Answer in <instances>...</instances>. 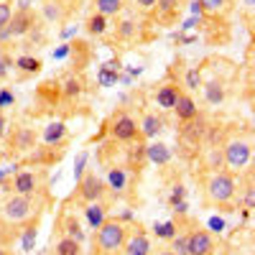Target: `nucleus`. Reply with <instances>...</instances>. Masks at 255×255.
Here are the masks:
<instances>
[{
    "label": "nucleus",
    "mask_w": 255,
    "mask_h": 255,
    "mask_svg": "<svg viewBox=\"0 0 255 255\" xmlns=\"http://www.w3.org/2000/svg\"><path fill=\"white\" fill-rule=\"evenodd\" d=\"M41 138H44L46 145H59V143H64V138H67V125L64 123H49Z\"/></svg>",
    "instance_id": "nucleus-16"
},
{
    "label": "nucleus",
    "mask_w": 255,
    "mask_h": 255,
    "mask_svg": "<svg viewBox=\"0 0 255 255\" xmlns=\"http://www.w3.org/2000/svg\"><path fill=\"white\" fill-rule=\"evenodd\" d=\"M156 255H176V253H174V250H171V248H168V250H158V253H156Z\"/></svg>",
    "instance_id": "nucleus-40"
},
{
    "label": "nucleus",
    "mask_w": 255,
    "mask_h": 255,
    "mask_svg": "<svg viewBox=\"0 0 255 255\" xmlns=\"http://www.w3.org/2000/svg\"><path fill=\"white\" fill-rule=\"evenodd\" d=\"M186 87H189V90L202 87V77H199L197 69H189V72H186Z\"/></svg>",
    "instance_id": "nucleus-29"
},
{
    "label": "nucleus",
    "mask_w": 255,
    "mask_h": 255,
    "mask_svg": "<svg viewBox=\"0 0 255 255\" xmlns=\"http://www.w3.org/2000/svg\"><path fill=\"white\" fill-rule=\"evenodd\" d=\"M105 31H108V18L100 15V13H92V15L87 18V33H92V36H102Z\"/></svg>",
    "instance_id": "nucleus-23"
},
{
    "label": "nucleus",
    "mask_w": 255,
    "mask_h": 255,
    "mask_svg": "<svg viewBox=\"0 0 255 255\" xmlns=\"http://www.w3.org/2000/svg\"><path fill=\"white\" fill-rule=\"evenodd\" d=\"M171 230H174V225H166V227H161V230H158V235H161V238H171V235H174Z\"/></svg>",
    "instance_id": "nucleus-38"
},
{
    "label": "nucleus",
    "mask_w": 255,
    "mask_h": 255,
    "mask_svg": "<svg viewBox=\"0 0 255 255\" xmlns=\"http://www.w3.org/2000/svg\"><path fill=\"white\" fill-rule=\"evenodd\" d=\"M204 191H207V199L212 204H220V207H227L238 194V181H235V174L232 171H215L207 184H204Z\"/></svg>",
    "instance_id": "nucleus-2"
},
{
    "label": "nucleus",
    "mask_w": 255,
    "mask_h": 255,
    "mask_svg": "<svg viewBox=\"0 0 255 255\" xmlns=\"http://www.w3.org/2000/svg\"><path fill=\"white\" fill-rule=\"evenodd\" d=\"M36 0H15V10H33Z\"/></svg>",
    "instance_id": "nucleus-33"
},
{
    "label": "nucleus",
    "mask_w": 255,
    "mask_h": 255,
    "mask_svg": "<svg viewBox=\"0 0 255 255\" xmlns=\"http://www.w3.org/2000/svg\"><path fill=\"white\" fill-rule=\"evenodd\" d=\"M41 13H44V18L49 20V23H61V20L69 18V10L61 3H56V0H46V3L41 5Z\"/></svg>",
    "instance_id": "nucleus-14"
},
{
    "label": "nucleus",
    "mask_w": 255,
    "mask_h": 255,
    "mask_svg": "<svg viewBox=\"0 0 255 255\" xmlns=\"http://www.w3.org/2000/svg\"><path fill=\"white\" fill-rule=\"evenodd\" d=\"M8 138H10V143H13V151H18V153L33 151V148H36V140H38V135H36L33 128H15V130H13Z\"/></svg>",
    "instance_id": "nucleus-10"
},
{
    "label": "nucleus",
    "mask_w": 255,
    "mask_h": 255,
    "mask_svg": "<svg viewBox=\"0 0 255 255\" xmlns=\"http://www.w3.org/2000/svg\"><path fill=\"white\" fill-rule=\"evenodd\" d=\"M250 158H253V148H250L248 140H243V138L227 140V145H225V166L230 168V171L240 174L243 168L250 163Z\"/></svg>",
    "instance_id": "nucleus-4"
},
{
    "label": "nucleus",
    "mask_w": 255,
    "mask_h": 255,
    "mask_svg": "<svg viewBox=\"0 0 255 255\" xmlns=\"http://www.w3.org/2000/svg\"><path fill=\"white\" fill-rule=\"evenodd\" d=\"M8 135V118L0 115V138H5Z\"/></svg>",
    "instance_id": "nucleus-37"
},
{
    "label": "nucleus",
    "mask_w": 255,
    "mask_h": 255,
    "mask_svg": "<svg viewBox=\"0 0 255 255\" xmlns=\"http://www.w3.org/2000/svg\"><path fill=\"white\" fill-rule=\"evenodd\" d=\"M64 97H69V100H74V97H79L82 92H84V82H82V77H69L67 82H64Z\"/></svg>",
    "instance_id": "nucleus-22"
},
{
    "label": "nucleus",
    "mask_w": 255,
    "mask_h": 255,
    "mask_svg": "<svg viewBox=\"0 0 255 255\" xmlns=\"http://www.w3.org/2000/svg\"><path fill=\"white\" fill-rule=\"evenodd\" d=\"M33 209H36V202L33 197H23V194H10L3 204H0V217H3L8 225L18 227L33 217Z\"/></svg>",
    "instance_id": "nucleus-3"
},
{
    "label": "nucleus",
    "mask_w": 255,
    "mask_h": 255,
    "mask_svg": "<svg viewBox=\"0 0 255 255\" xmlns=\"http://www.w3.org/2000/svg\"><path fill=\"white\" fill-rule=\"evenodd\" d=\"M0 158H3V151H0Z\"/></svg>",
    "instance_id": "nucleus-43"
},
{
    "label": "nucleus",
    "mask_w": 255,
    "mask_h": 255,
    "mask_svg": "<svg viewBox=\"0 0 255 255\" xmlns=\"http://www.w3.org/2000/svg\"><path fill=\"white\" fill-rule=\"evenodd\" d=\"M54 255H79V243L64 235V238H59V243L54 248Z\"/></svg>",
    "instance_id": "nucleus-24"
},
{
    "label": "nucleus",
    "mask_w": 255,
    "mask_h": 255,
    "mask_svg": "<svg viewBox=\"0 0 255 255\" xmlns=\"http://www.w3.org/2000/svg\"><path fill=\"white\" fill-rule=\"evenodd\" d=\"M15 67L23 72V74H38V72H41V59H33V56H18V59H15Z\"/></svg>",
    "instance_id": "nucleus-25"
},
{
    "label": "nucleus",
    "mask_w": 255,
    "mask_h": 255,
    "mask_svg": "<svg viewBox=\"0 0 255 255\" xmlns=\"http://www.w3.org/2000/svg\"><path fill=\"white\" fill-rule=\"evenodd\" d=\"M145 156H148V161L163 166V163H168V158H171V151H168L163 143H153V145L145 148Z\"/></svg>",
    "instance_id": "nucleus-20"
},
{
    "label": "nucleus",
    "mask_w": 255,
    "mask_h": 255,
    "mask_svg": "<svg viewBox=\"0 0 255 255\" xmlns=\"http://www.w3.org/2000/svg\"><path fill=\"white\" fill-rule=\"evenodd\" d=\"M204 87V97L209 105H222L225 102V87H222V82H207L202 84Z\"/></svg>",
    "instance_id": "nucleus-19"
},
{
    "label": "nucleus",
    "mask_w": 255,
    "mask_h": 255,
    "mask_svg": "<svg viewBox=\"0 0 255 255\" xmlns=\"http://www.w3.org/2000/svg\"><path fill=\"white\" fill-rule=\"evenodd\" d=\"M215 253V238L207 230H191L186 235V255H212Z\"/></svg>",
    "instance_id": "nucleus-7"
},
{
    "label": "nucleus",
    "mask_w": 255,
    "mask_h": 255,
    "mask_svg": "<svg viewBox=\"0 0 255 255\" xmlns=\"http://www.w3.org/2000/svg\"><path fill=\"white\" fill-rule=\"evenodd\" d=\"M33 28H36V13H33V10H13L8 26H5V31H8L10 38L26 36V33H31Z\"/></svg>",
    "instance_id": "nucleus-8"
},
{
    "label": "nucleus",
    "mask_w": 255,
    "mask_h": 255,
    "mask_svg": "<svg viewBox=\"0 0 255 255\" xmlns=\"http://www.w3.org/2000/svg\"><path fill=\"white\" fill-rule=\"evenodd\" d=\"M77 197H79L82 202H87V204L102 202L105 197H108V186H105L102 179H97V176L90 171V174H84V176L79 179V184H77Z\"/></svg>",
    "instance_id": "nucleus-5"
},
{
    "label": "nucleus",
    "mask_w": 255,
    "mask_h": 255,
    "mask_svg": "<svg viewBox=\"0 0 255 255\" xmlns=\"http://www.w3.org/2000/svg\"><path fill=\"white\" fill-rule=\"evenodd\" d=\"M199 8L207 15H225L232 8V0H199Z\"/></svg>",
    "instance_id": "nucleus-18"
},
{
    "label": "nucleus",
    "mask_w": 255,
    "mask_h": 255,
    "mask_svg": "<svg viewBox=\"0 0 255 255\" xmlns=\"http://www.w3.org/2000/svg\"><path fill=\"white\" fill-rule=\"evenodd\" d=\"M110 186L113 189H123L125 186V174L120 171V168H113L110 171Z\"/></svg>",
    "instance_id": "nucleus-30"
},
{
    "label": "nucleus",
    "mask_w": 255,
    "mask_h": 255,
    "mask_svg": "<svg viewBox=\"0 0 255 255\" xmlns=\"http://www.w3.org/2000/svg\"><path fill=\"white\" fill-rule=\"evenodd\" d=\"M123 10V0H95V13L110 18V15H118Z\"/></svg>",
    "instance_id": "nucleus-21"
},
{
    "label": "nucleus",
    "mask_w": 255,
    "mask_h": 255,
    "mask_svg": "<svg viewBox=\"0 0 255 255\" xmlns=\"http://www.w3.org/2000/svg\"><path fill=\"white\" fill-rule=\"evenodd\" d=\"M161 128H163V123H161V118L153 115V113H145L143 120L138 123V130H140L143 138H156V135L161 133Z\"/></svg>",
    "instance_id": "nucleus-15"
},
{
    "label": "nucleus",
    "mask_w": 255,
    "mask_h": 255,
    "mask_svg": "<svg viewBox=\"0 0 255 255\" xmlns=\"http://www.w3.org/2000/svg\"><path fill=\"white\" fill-rule=\"evenodd\" d=\"M110 135H113L115 140H120V143H130V140H135V138L140 135L135 118H133V115H128V113H118V115L113 118V125H110Z\"/></svg>",
    "instance_id": "nucleus-6"
},
{
    "label": "nucleus",
    "mask_w": 255,
    "mask_h": 255,
    "mask_svg": "<svg viewBox=\"0 0 255 255\" xmlns=\"http://www.w3.org/2000/svg\"><path fill=\"white\" fill-rule=\"evenodd\" d=\"M123 253L125 255H151V240L143 230H135V232H128V240L123 245Z\"/></svg>",
    "instance_id": "nucleus-11"
},
{
    "label": "nucleus",
    "mask_w": 255,
    "mask_h": 255,
    "mask_svg": "<svg viewBox=\"0 0 255 255\" xmlns=\"http://www.w3.org/2000/svg\"><path fill=\"white\" fill-rule=\"evenodd\" d=\"M156 3H158V0H135V5H138L140 10H153Z\"/></svg>",
    "instance_id": "nucleus-35"
},
{
    "label": "nucleus",
    "mask_w": 255,
    "mask_h": 255,
    "mask_svg": "<svg viewBox=\"0 0 255 255\" xmlns=\"http://www.w3.org/2000/svg\"><path fill=\"white\" fill-rule=\"evenodd\" d=\"M56 3H61V5H72V3H79V0H56Z\"/></svg>",
    "instance_id": "nucleus-41"
},
{
    "label": "nucleus",
    "mask_w": 255,
    "mask_h": 255,
    "mask_svg": "<svg viewBox=\"0 0 255 255\" xmlns=\"http://www.w3.org/2000/svg\"><path fill=\"white\" fill-rule=\"evenodd\" d=\"M64 232H67V238H72V240H77V243H82L84 240V235H82V230H79V222L74 220V217H67L64 220Z\"/></svg>",
    "instance_id": "nucleus-27"
},
{
    "label": "nucleus",
    "mask_w": 255,
    "mask_h": 255,
    "mask_svg": "<svg viewBox=\"0 0 255 255\" xmlns=\"http://www.w3.org/2000/svg\"><path fill=\"white\" fill-rule=\"evenodd\" d=\"M179 5H181V0H158L156 3V13L161 20H174L179 15Z\"/></svg>",
    "instance_id": "nucleus-17"
},
{
    "label": "nucleus",
    "mask_w": 255,
    "mask_h": 255,
    "mask_svg": "<svg viewBox=\"0 0 255 255\" xmlns=\"http://www.w3.org/2000/svg\"><path fill=\"white\" fill-rule=\"evenodd\" d=\"M0 255H8V253H5V248H0Z\"/></svg>",
    "instance_id": "nucleus-42"
},
{
    "label": "nucleus",
    "mask_w": 255,
    "mask_h": 255,
    "mask_svg": "<svg viewBox=\"0 0 255 255\" xmlns=\"http://www.w3.org/2000/svg\"><path fill=\"white\" fill-rule=\"evenodd\" d=\"M10 15H13V8H10V3H8V0H0V31H3V28L8 26Z\"/></svg>",
    "instance_id": "nucleus-28"
},
{
    "label": "nucleus",
    "mask_w": 255,
    "mask_h": 255,
    "mask_svg": "<svg viewBox=\"0 0 255 255\" xmlns=\"http://www.w3.org/2000/svg\"><path fill=\"white\" fill-rule=\"evenodd\" d=\"M10 56H0V79H3L5 74H8V67H10Z\"/></svg>",
    "instance_id": "nucleus-34"
},
{
    "label": "nucleus",
    "mask_w": 255,
    "mask_h": 255,
    "mask_svg": "<svg viewBox=\"0 0 255 255\" xmlns=\"http://www.w3.org/2000/svg\"><path fill=\"white\" fill-rule=\"evenodd\" d=\"M87 220H90L95 227H100L105 220H108V217H105V204H102V202H92V204H87Z\"/></svg>",
    "instance_id": "nucleus-26"
},
{
    "label": "nucleus",
    "mask_w": 255,
    "mask_h": 255,
    "mask_svg": "<svg viewBox=\"0 0 255 255\" xmlns=\"http://www.w3.org/2000/svg\"><path fill=\"white\" fill-rule=\"evenodd\" d=\"M245 209H253V186H245Z\"/></svg>",
    "instance_id": "nucleus-36"
},
{
    "label": "nucleus",
    "mask_w": 255,
    "mask_h": 255,
    "mask_svg": "<svg viewBox=\"0 0 255 255\" xmlns=\"http://www.w3.org/2000/svg\"><path fill=\"white\" fill-rule=\"evenodd\" d=\"M100 79H102V82H105V84H110V82H115V77H113V74H102V77H100Z\"/></svg>",
    "instance_id": "nucleus-39"
},
{
    "label": "nucleus",
    "mask_w": 255,
    "mask_h": 255,
    "mask_svg": "<svg viewBox=\"0 0 255 255\" xmlns=\"http://www.w3.org/2000/svg\"><path fill=\"white\" fill-rule=\"evenodd\" d=\"M171 110L176 113V118H179L181 123H191V120L199 115L197 102H194V97H191L189 92H181V95L176 97V102H174V108H171Z\"/></svg>",
    "instance_id": "nucleus-12"
},
{
    "label": "nucleus",
    "mask_w": 255,
    "mask_h": 255,
    "mask_svg": "<svg viewBox=\"0 0 255 255\" xmlns=\"http://www.w3.org/2000/svg\"><path fill=\"white\" fill-rule=\"evenodd\" d=\"M179 95H181V87H179V84H163V87L156 92V102H158V108L171 110Z\"/></svg>",
    "instance_id": "nucleus-13"
},
{
    "label": "nucleus",
    "mask_w": 255,
    "mask_h": 255,
    "mask_svg": "<svg viewBox=\"0 0 255 255\" xmlns=\"http://www.w3.org/2000/svg\"><path fill=\"white\" fill-rule=\"evenodd\" d=\"M38 186H41V179L36 171H18L13 179V191L15 194H23V197H36Z\"/></svg>",
    "instance_id": "nucleus-9"
},
{
    "label": "nucleus",
    "mask_w": 255,
    "mask_h": 255,
    "mask_svg": "<svg viewBox=\"0 0 255 255\" xmlns=\"http://www.w3.org/2000/svg\"><path fill=\"white\" fill-rule=\"evenodd\" d=\"M13 102H15V97H13L10 90H0V110H3V108H10Z\"/></svg>",
    "instance_id": "nucleus-31"
},
{
    "label": "nucleus",
    "mask_w": 255,
    "mask_h": 255,
    "mask_svg": "<svg viewBox=\"0 0 255 255\" xmlns=\"http://www.w3.org/2000/svg\"><path fill=\"white\" fill-rule=\"evenodd\" d=\"M125 240L128 227L120 220H105L92 238V255H120Z\"/></svg>",
    "instance_id": "nucleus-1"
},
{
    "label": "nucleus",
    "mask_w": 255,
    "mask_h": 255,
    "mask_svg": "<svg viewBox=\"0 0 255 255\" xmlns=\"http://www.w3.org/2000/svg\"><path fill=\"white\" fill-rule=\"evenodd\" d=\"M118 33H120L123 38H130V36H133V23H130V20H123V23L118 26Z\"/></svg>",
    "instance_id": "nucleus-32"
}]
</instances>
